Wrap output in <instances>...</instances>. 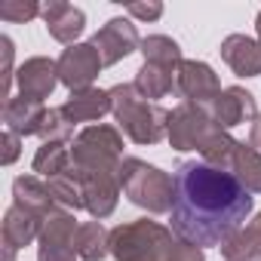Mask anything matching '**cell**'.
<instances>
[{
	"label": "cell",
	"mask_w": 261,
	"mask_h": 261,
	"mask_svg": "<svg viewBox=\"0 0 261 261\" xmlns=\"http://www.w3.org/2000/svg\"><path fill=\"white\" fill-rule=\"evenodd\" d=\"M172 233L191 246H224L252 215V194L227 169L185 160L172 175Z\"/></svg>",
	"instance_id": "1"
},
{
	"label": "cell",
	"mask_w": 261,
	"mask_h": 261,
	"mask_svg": "<svg viewBox=\"0 0 261 261\" xmlns=\"http://www.w3.org/2000/svg\"><path fill=\"white\" fill-rule=\"evenodd\" d=\"M108 92H111V114L136 145H157L160 139L169 136V111L142 98L133 83H120Z\"/></svg>",
	"instance_id": "2"
},
{
	"label": "cell",
	"mask_w": 261,
	"mask_h": 261,
	"mask_svg": "<svg viewBox=\"0 0 261 261\" xmlns=\"http://www.w3.org/2000/svg\"><path fill=\"white\" fill-rule=\"evenodd\" d=\"M123 163V139L114 126H86L71 142V172L74 175H98L120 172Z\"/></svg>",
	"instance_id": "3"
},
{
	"label": "cell",
	"mask_w": 261,
	"mask_h": 261,
	"mask_svg": "<svg viewBox=\"0 0 261 261\" xmlns=\"http://www.w3.org/2000/svg\"><path fill=\"white\" fill-rule=\"evenodd\" d=\"M117 178H120L123 194L136 206H142V209H148L154 215L172 209L175 185H172V175H166L163 169L148 166L145 160H136V157H123Z\"/></svg>",
	"instance_id": "4"
},
{
	"label": "cell",
	"mask_w": 261,
	"mask_h": 261,
	"mask_svg": "<svg viewBox=\"0 0 261 261\" xmlns=\"http://www.w3.org/2000/svg\"><path fill=\"white\" fill-rule=\"evenodd\" d=\"M172 240V230H166L163 224L139 218L111 230V255L117 261H163Z\"/></svg>",
	"instance_id": "5"
},
{
	"label": "cell",
	"mask_w": 261,
	"mask_h": 261,
	"mask_svg": "<svg viewBox=\"0 0 261 261\" xmlns=\"http://www.w3.org/2000/svg\"><path fill=\"white\" fill-rule=\"evenodd\" d=\"M221 129L212 120V111L206 105H194V101H181L172 114H169V145L175 151H200L206 145V139Z\"/></svg>",
	"instance_id": "6"
},
{
	"label": "cell",
	"mask_w": 261,
	"mask_h": 261,
	"mask_svg": "<svg viewBox=\"0 0 261 261\" xmlns=\"http://www.w3.org/2000/svg\"><path fill=\"white\" fill-rule=\"evenodd\" d=\"M101 68H105V62L92 43H74L59 56V80L71 92L89 89L92 80L101 74Z\"/></svg>",
	"instance_id": "7"
},
{
	"label": "cell",
	"mask_w": 261,
	"mask_h": 261,
	"mask_svg": "<svg viewBox=\"0 0 261 261\" xmlns=\"http://www.w3.org/2000/svg\"><path fill=\"white\" fill-rule=\"evenodd\" d=\"M175 92H178L185 101L212 108V101L221 95V83H218L215 71H212L206 62L185 59V62L178 65V71H175Z\"/></svg>",
	"instance_id": "8"
},
{
	"label": "cell",
	"mask_w": 261,
	"mask_h": 261,
	"mask_svg": "<svg viewBox=\"0 0 261 261\" xmlns=\"http://www.w3.org/2000/svg\"><path fill=\"white\" fill-rule=\"evenodd\" d=\"M95 49H98V56H101V62H105V68L108 65H117V62H123L129 53H136L139 46H142V40H139V31H136V25L129 22V19H111L92 40H89Z\"/></svg>",
	"instance_id": "9"
},
{
	"label": "cell",
	"mask_w": 261,
	"mask_h": 261,
	"mask_svg": "<svg viewBox=\"0 0 261 261\" xmlns=\"http://www.w3.org/2000/svg\"><path fill=\"white\" fill-rule=\"evenodd\" d=\"M16 80H19V92H22L25 98L43 101V98L53 95L56 83H62V80H59V62L43 59V56H34V59H28L25 65H19Z\"/></svg>",
	"instance_id": "10"
},
{
	"label": "cell",
	"mask_w": 261,
	"mask_h": 261,
	"mask_svg": "<svg viewBox=\"0 0 261 261\" xmlns=\"http://www.w3.org/2000/svg\"><path fill=\"white\" fill-rule=\"evenodd\" d=\"M212 120L221 126V129H230V126H240V123H249L258 117V108H255V95L243 86H227L221 89V95L212 101Z\"/></svg>",
	"instance_id": "11"
},
{
	"label": "cell",
	"mask_w": 261,
	"mask_h": 261,
	"mask_svg": "<svg viewBox=\"0 0 261 261\" xmlns=\"http://www.w3.org/2000/svg\"><path fill=\"white\" fill-rule=\"evenodd\" d=\"M83 181V200H86V209L89 215L98 221V218H108L114 209H117V197H120V178L117 172H98V175H77Z\"/></svg>",
	"instance_id": "12"
},
{
	"label": "cell",
	"mask_w": 261,
	"mask_h": 261,
	"mask_svg": "<svg viewBox=\"0 0 261 261\" xmlns=\"http://www.w3.org/2000/svg\"><path fill=\"white\" fill-rule=\"evenodd\" d=\"M40 227H43V218L22 209V206H10L7 215H4V246H7V258L4 261H13L16 249L28 246L31 240L40 237Z\"/></svg>",
	"instance_id": "13"
},
{
	"label": "cell",
	"mask_w": 261,
	"mask_h": 261,
	"mask_svg": "<svg viewBox=\"0 0 261 261\" xmlns=\"http://www.w3.org/2000/svg\"><path fill=\"white\" fill-rule=\"evenodd\" d=\"M43 22H46V31L59 40V43H68L74 46V40L83 34L86 28V16L83 10L65 4V0H53V4L43 7Z\"/></svg>",
	"instance_id": "14"
},
{
	"label": "cell",
	"mask_w": 261,
	"mask_h": 261,
	"mask_svg": "<svg viewBox=\"0 0 261 261\" xmlns=\"http://www.w3.org/2000/svg\"><path fill=\"white\" fill-rule=\"evenodd\" d=\"M221 59L230 65L237 77H258L261 74V43L246 34H230L221 43Z\"/></svg>",
	"instance_id": "15"
},
{
	"label": "cell",
	"mask_w": 261,
	"mask_h": 261,
	"mask_svg": "<svg viewBox=\"0 0 261 261\" xmlns=\"http://www.w3.org/2000/svg\"><path fill=\"white\" fill-rule=\"evenodd\" d=\"M46 111L49 108L43 101H31V98L19 95V98H10L4 105V123L16 136H40Z\"/></svg>",
	"instance_id": "16"
},
{
	"label": "cell",
	"mask_w": 261,
	"mask_h": 261,
	"mask_svg": "<svg viewBox=\"0 0 261 261\" xmlns=\"http://www.w3.org/2000/svg\"><path fill=\"white\" fill-rule=\"evenodd\" d=\"M108 111H111V92L95 86L71 92V98L62 105V114L68 117V123H92V120H101Z\"/></svg>",
	"instance_id": "17"
},
{
	"label": "cell",
	"mask_w": 261,
	"mask_h": 261,
	"mask_svg": "<svg viewBox=\"0 0 261 261\" xmlns=\"http://www.w3.org/2000/svg\"><path fill=\"white\" fill-rule=\"evenodd\" d=\"M224 261H252L261 258V212L246 221V227H240L224 246H221Z\"/></svg>",
	"instance_id": "18"
},
{
	"label": "cell",
	"mask_w": 261,
	"mask_h": 261,
	"mask_svg": "<svg viewBox=\"0 0 261 261\" xmlns=\"http://www.w3.org/2000/svg\"><path fill=\"white\" fill-rule=\"evenodd\" d=\"M13 194H16V206L34 212V215H40V218H46V215L56 209V200H53V194H49V185L37 181L34 175L16 178V181H13Z\"/></svg>",
	"instance_id": "19"
},
{
	"label": "cell",
	"mask_w": 261,
	"mask_h": 261,
	"mask_svg": "<svg viewBox=\"0 0 261 261\" xmlns=\"http://www.w3.org/2000/svg\"><path fill=\"white\" fill-rule=\"evenodd\" d=\"M227 172H233L249 194H261V151H255L252 145L237 142Z\"/></svg>",
	"instance_id": "20"
},
{
	"label": "cell",
	"mask_w": 261,
	"mask_h": 261,
	"mask_svg": "<svg viewBox=\"0 0 261 261\" xmlns=\"http://www.w3.org/2000/svg\"><path fill=\"white\" fill-rule=\"evenodd\" d=\"M74 252L83 261H101L111 252V233L101 227V221H83L74 233Z\"/></svg>",
	"instance_id": "21"
},
{
	"label": "cell",
	"mask_w": 261,
	"mask_h": 261,
	"mask_svg": "<svg viewBox=\"0 0 261 261\" xmlns=\"http://www.w3.org/2000/svg\"><path fill=\"white\" fill-rule=\"evenodd\" d=\"M133 86L139 89L142 98H163V95L175 92V71H166V68H160V65L145 62V65L139 68Z\"/></svg>",
	"instance_id": "22"
},
{
	"label": "cell",
	"mask_w": 261,
	"mask_h": 261,
	"mask_svg": "<svg viewBox=\"0 0 261 261\" xmlns=\"http://www.w3.org/2000/svg\"><path fill=\"white\" fill-rule=\"evenodd\" d=\"M71 169V145L68 142H43L34 154V172L46 181Z\"/></svg>",
	"instance_id": "23"
},
{
	"label": "cell",
	"mask_w": 261,
	"mask_h": 261,
	"mask_svg": "<svg viewBox=\"0 0 261 261\" xmlns=\"http://www.w3.org/2000/svg\"><path fill=\"white\" fill-rule=\"evenodd\" d=\"M142 56H145V62L160 65V68H166V71H178V65L185 62L178 43H175L172 37H163V34L145 37V40H142Z\"/></svg>",
	"instance_id": "24"
},
{
	"label": "cell",
	"mask_w": 261,
	"mask_h": 261,
	"mask_svg": "<svg viewBox=\"0 0 261 261\" xmlns=\"http://www.w3.org/2000/svg\"><path fill=\"white\" fill-rule=\"evenodd\" d=\"M49 185V194H53V200L62 206V209H86V200H83V181L68 169V172H62V175H56V178H49L46 181Z\"/></svg>",
	"instance_id": "25"
},
{
	"label": "cell",
	"mask_w": 261,
	"mask_h": 261,
	"mask_svg": "<svg viewBox=\"0 0 261 261\" xmlns=\"http://www.w3.org/2000/svg\"><path fill=\"white\" fill-rule=\"evenodd\" d=\"M43 142H68L74 136V123H68V117L62 114V108H49L43 117V129H40Z\"/></svg>",
	"instance_id": "26"
},
{
	"label": "cell",
	"mask_w": 261,
	"mask_h": 261,
	"mask_svg": "<svg viewBox=\"0 0 261 261\" xmlns=\"http://www.w3.org/2000/svg\"><path fill=\"white\" fill-rule=\"evenodd\" d=\"M34 16H43V7H37L34 0H7V4H0V19L4 22H31Z\"/></svg>",
	"instance_id": "27"
},
{
	"label": "cell",
	"mask_w": 261,
	"mask_h": 261,
	"mask_svg": "<svg viewBox=\"0 0 261 261\" xmlns=\"http://www.w3.org/2000/svg\"><path fill=\"white\" fill-rule=\"evenodd\" d=\"M163 261H206V255H203V249L200 246H191V243H185V240H172L169 243V249H166V258Z\"/></svg>",
	"instance_id": "28"
},
{
	"label": "cell",
	"mask_w": 261,
	"mask_h": 261,
	"mask_svg": "<svg viewBox=\"0 0 261 261\" xmlns=\"http://www.w3.org/2000/svg\"><path fill=\"white\" fill-rule=\"evenodd\" d=\"M0 49H4V83H0V95H4V105L10 101V80H13V40L0 37Z\"/></svg>",
	"instance_id": "29"
},
{
	"label": "cell",
	"mask_w": 261,
	"mask_h": 261,
	"mask_svg": "<svg viewBox=\"0 0 261 261\" xmlns=\"http://www.w3.org/2000/svg\"><path fill=\"white\" fill-rule=\"evenodd\" d=\"M37 261H77L74 246H40Z\"/></svg>",
	"instance_id": "30"
},
{
	"label": "cell",
	"mask_w": 261,
	"mask_h": 261,
	"mask_svg": "<svg viewBox=\"0 0 261 261\" xmlns=\"http://www.w3.org/2000/svg\"><path fill=\"white\" fill-rule=\"evenodd\" d=\"M126 13L133 19H142V22H154V19L163 16V4H157V0H154V4H129Z\"/></svg>",
	"instance_id": "31"
},
{
	"label": "cell",
	"mask_w": 261,
	"mask_h": 261,
	"mask_svg": "<svg viewBox=\"0 0 261 261\" xmlns=\"http://www.w3.org/2000/svg\"><path fill=\"white\" fill-rule=\"evenodd\" d=\"M19 139H22V136L10 133V129L4 133V157H0V160H4V166L16 163V157H19Z\"/></svg>",
	"instance_id": "32"
},
{
	"label": "cell",
	"mask_w": 261,
	"mask_h": 261,
	"mask_svg": "<svg viewBox=\"0 0 261 261\" xmlns=\"http://www.w3.org/2000/svg\"><path fill=\"white\" fill-rule=\"evenodd\" d=\"M249 145H252L255 151H261V114L252 120V136H249Z\"/></svg>",
	"instance_id": "33"
},
{
	"label": "cell",
	"mask_w": 261,
	"mask_h": 261,
	"mask_svg": "<svg viewBox=\"0 0 261 261\" xmlns=\"http://www.w3.org/2000/svg\"><path fill=\"white\" fill-rule=\"evenodd\" d=\"M255 28H258V43H261V13H258V22H255Z\"/></svg>",
	"instance_id": "34"
},
{
	"label": "cell",
	"mask_w": 261,
	"mask_h": 261,
	"mask_svg": "<svg viewBox=\"0 0 261 261\" xmlns=\"http://www.w3.org/2000/svg\"><path fill=\"white\" fill-rule=\"evenodd\" d=\"M252 261H261V258H252Z\"/></svg>",
	"instance_id": "35"
}]
</instances>
